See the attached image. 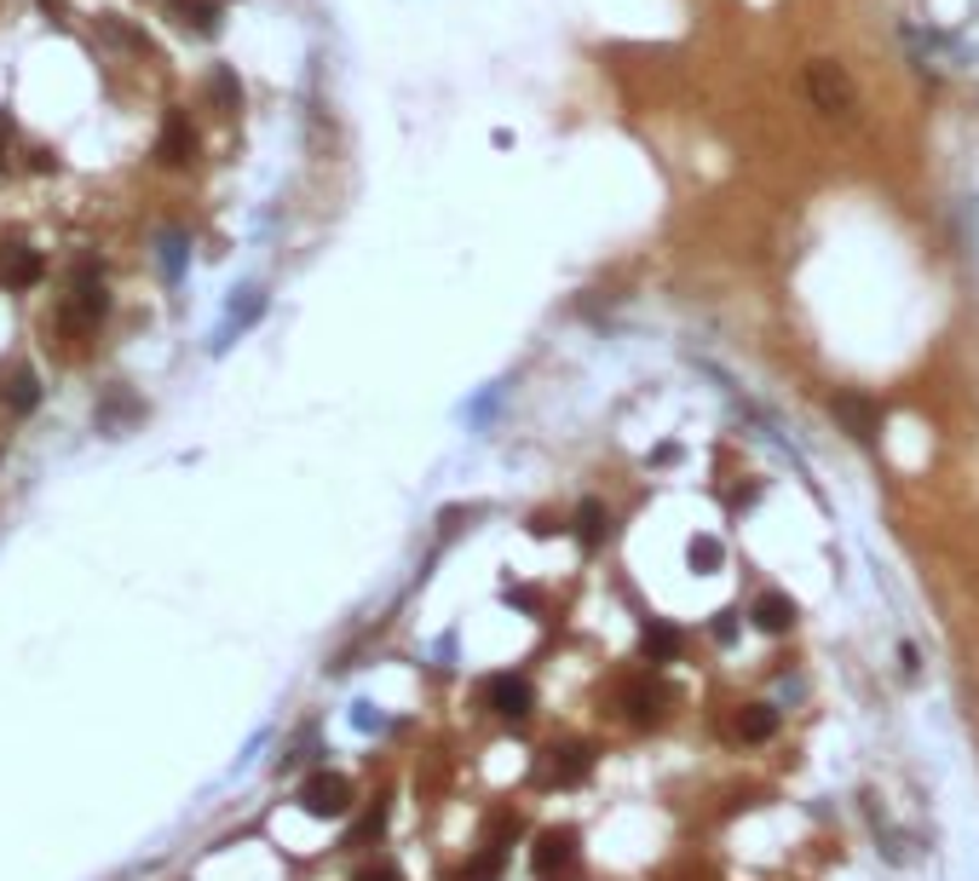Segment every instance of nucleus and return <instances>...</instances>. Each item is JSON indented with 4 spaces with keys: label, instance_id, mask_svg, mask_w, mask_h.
Returning <instances> with one entry per match:
<instances>
[{
    "label": "nucleus",
    "instance_id": "9b49d317",
    "mask_svg": "<svg viewBox=\"0 0 979 881\" xmlns=\"http://www.w3.org/2000/svg\"><path fill=\"white\" fill-rule=\"evenodd\" d=\"M105 306H110V300H105V283H93V276H87V283L75 289V300L64 306V323H75V329H87V323H98V317H105Z\"/></svg>",
    "mask_w": 979,
    "mask_h": 881
},
{
    "label": "nucleus",
    "instance_id": "f257e3e1",
    "mask_svg": "<svg viewBox=\"0 0 979 881\" xmlns=\"http://www.w3.org/2000/svg\"><path fill=\"white\" fill-rule=\"evenodd\" d=\"M807 93H813V105L824 116H852L859 110V93H852V75L836 64V58H818L807 69Z\"/></svg>",
    "mask_w": 979,
    "mask_h": 881
},
{
    "label": "nucleus",
    "instance_id": "dca6fc26",
    "mask_svg": "<svg viewBox=\"0 0 979 881\" xmlns=\"http://www.w3.org/2000/svg\"><path fill=\"white\" fill-rule=\"evenodd\" d=\"M645 657L651 663H674V657H681V634H674L668 622H651L645 628Z\"/></svg>",
    "mask_w": 979,
    "mask_h": 881
},
{
    "label": "nucleus",
    "instance_id": "0eeeda50",
    "mask_svg": "<svg viewBox=\"0 0 979 881\" xmlns=\"http://www.w3.org/2000/svg\"><path fill=\"white\" fill-rule=\"evenodd\" d=\"M196 156V133H191V121L173 110L167 116V128H162V144H156V162H167V167H185Z\"/></svg>",
    "mask_w": 979,
    "mask_h": 881
},
{
    "label": "nucleus",
    "instance_id": "aec40b11",
    "mask_svg": "<svg viewBox=\"0 0 979 881\" xmlns=\"http://www.w3.org/2000/svg\"><path fill=\"white\" fill-rule=\"evenodd\" d=\"M214 93H219V98H225V105H231V110L242 105V93H237V81H231V75H225V69L214 75Z\"/></svg>",
    "mask_w": 979,
    "mask_h": 881
},
{
    "label": "nucleus",
    "instance_id": "f3484780",
    "mask_svg": "<svg viewBox=\"0 0 979 881\" xmlns=\"http://www.w3.org/2000/svg\"><path fill=\"white\" fill-rule=\"evenodd\" d=\"M496 875H501V847H485L479 859L461 870V881H496Z\"/></svg>",
    "mask_w": 979,
    "mask_h": 881
},
{
    "label": "nucleus",
    "instance_id": "f03ea898",
    "mask_svg": "<svg viewBox=\"0 0 979 881\" xmlns=\"http://www.w3.org/2000/svg\"><path fill=\"white\" fill-rule=\"evenodd\" d=\"M576 829L570 824H559V829H542L536 836V847H531V864H536V875L542 881H554V875H570L576 870Z\"/></svg>",
    "mask_w": 979,
    "mask_h": 881
},
{
    "label": "nucleus",
    "instance_id": "7ed1b4c3",
    "mask_svg": "<svg viewBox=\"0 0 979 881\" xmlns=\"http://www.w3.org/2000/svg\"><path fill=\"white\" fill-rule=\"evenodd\" d=\"M300 807H306L312 818H340L351 807V777L340 772H317L306 777V790H300Z\"/></svg>",
    "mask_w": 979,
    "mask_h": 881
},
{
    "label": "nucleus",
    "instance_id": "a211bd4d",
    "mask_svg": "<svg viewBox=\"0 0 979 881\" xmlns=\"http://www.w3.org/2000/svg\"><path fill=\"white\" fill-rule=\"evenodd\" d=\"M692 565L715 570V565H720V542H715V536H697V542H692Z\"/></svg>",
    "mask_w": 979,
    "mask_h": 881
},
{
    "label": "nucleus",
    "instance_id": "4468645a",
    "mask_svg": "<svg viewBox=\"0 0 979 881\" xmlns=\"http://www.w3.org/2000/svg\"><path fill=\"white\" fill-rule=\"evenodd\" d=\"M606 531H611V513L599 508V501H583V508H576V536H583V547H599Z\"/></svg>",
    "mask_w": 979,
    "mask_h": 881
},
{
    "label": "nucleus",
    "instance_id": "9d476101",
    "mask_svg": "<svg viewBox=\"0 0 979 881\" xmlns=\"http://www.w3.org/2000/svg\"><path fill=\"white\" fill-rule=\"evenodd\" d=\"M35 276H41V254H35V248H18L12 242L7 254H0V283H7V289H30Z\"/></svg>",
    "mask_w": 979,
    "mask_h": 881
},
{
    "label": "nucleus",
    "instance_id": "6ab92c4d",
    "mask_svg": "<svg viewBox=\"0 0 979 881\" xmlns=\"http://www.w3.org/2000/svg\"><path fill=\"white\" fill-rule=\"evenodd\" d=\"M351 881H404V875H398V864H387V859H381V864H363Z\"/></svg>",
    "mask_w": 979,
    "mask_h": 881
},
{
    "label": "nucleus",
    "instance_id": "6e6552de",
    "mask_svg": "<svg viewBox=\"0 0 979 881\" xmlns=\"http://www.w3.org/2000/svg\"><path fill=\"white\" fill-rule=\"evenodd\" d=\"M749 617H755V628H766V634H790L795 628V599L790 594H761L755 606H749Z\"/></svg>",
    "mask_w": 979,
    "mask_h": 881
},
{
    "label": "nucleus",
    "instance_id": "2eb2a0df",
    "mask_svg": "<svg viewBox=\"0 0 979 881\" xmlns=\"http://www.w3.org/2000/svg\"><path fill=\"white\" fill-rule=\"evenodd\" d=\"M7 404H12L18 415L41 404V381H35V369H12V374H7Z\"/></svg>",
    "mask_w": 979,
    "mask_h": 881
},
{
    "label": "nucleus",
    "instance_id": "412c9836",
    "mask_svg": "<svg viewBox=\"0 0 979 881\" xmlns=\"http://www.w3.org/2000/svg\"><path fill=\"white\" fill-rule=\"evenodd\" d=\"M7 133H12V121H7V116H0V156H7Z\"/></svg>",
    "mask_w": 979,
    "mask_h": 881
},
{
    "label": "nucleus",
    "instance_id": "39448f33",
    "mask_svg": "<svg viewBox=\"0 0 979 881\" xmlns=\"http://www.w3.org/2000/svg\"><path fill=\"white\" fill-rule=\"evenodd\" d=\"M830 410H836V421H847V433H852V438H864V444L882 433V410H875L870 398H859V392H836V398H830Z\"/></svg>",
    "mask_w": 979,
    "mask_h": 881
},
{
    "label": "nucleus",
    "instance_id": "1a4fd4ad",
    "mask_svg": "<svg viewBox=\"0 0 979 881\" xmlns=\"http://www.w3.org/2000/svg\"><path fill=\"white\" fill-rule=\"evenodd\" d=\"M167 12L180 23H191L196 35H214L219 18H225V0H167Z\"/></svg>",
    "mask_w": 979,
    "mask_h": 881
},
{
    "label": "nucleus",
    "instance_id": "ddd939ff",
    "mask_svg": "<svg viewBox=\"0 0 979 881\" xmlns=\"http://www.w3.org/2000/svg\"><path fill=\"white\" fill-rule=\"evenodd\" d=\"M777 732V709H766V703H743L738 709V738L743 743H766Z\"/></svg>",
    "mask_w": 979,
    "mask_h": 881
},
{
    "label": "nucleus",
    "instance_id": "423d86ee",
    "mask_svg": "<svg viewBox=\"0 0 979 881\" xmlns=\"http://www.w3.org/2000/svg\"><path fill=\"white\" fill-rule=\"evenodd\" d=\"M594 766V754L583 743H565V749H547V761H542V784H583Z\"/></svg>",
    "mask_w": 979,
    "mask_h": 881
},
{
    "label": "nucleus",
    "instance_id": "f8f14e48",
    "mask_svg": "<svg viewBox=\"0 0 979 881\" xmlns=\"http://www.w3.org/2000/svg\"><path fill=\"white\" fill-rule=\"evenodd\" d=\"M622 703H629V720H634V726H657V720H663V703H668V697H663V686H651V679H640V686H629V692H622Z\"/></svg>",
    "mask_w": 979,
    "mask_h": 881
},
{
    "label": "nucleus",
    "instance_id": "20e7f679",
    "mask_svg": "<svg viewBox=\"0 0 979 881\" xmlns=\"http://www.w3.org/2000/svg\"><path fill=\"white\" fill-rule=\"evenodd\" d=\"M531 679H519V674H490L485 679V709L501 715V720H524L531 715Z\"/></svg>",
    "mask_w": 979,
    "mask_h": 881
}]
</instances>
